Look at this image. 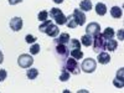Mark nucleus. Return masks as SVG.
I'll use <instances>...</instances> for the list:
<instances>
[{"mask_svg": "<svg viewBox=\"0 0 124 93\" xmlns=\"http://www.w3.org/2000/svg\"><path fill=\"white\" fill-rule=\"evenodd\" d=\"M37 19L40 20L41 23L46 21V20L48 19V11H47V10H42V11H40L39 15H37Z\"/></svg>", "mask_w": 124, "mask_h": 93, "instance_id": "obj_23", "label": "nucleus"}, {"mask_svg": "<svg viewBox=\"0 0 124 93\" xmlns=\"http://www.w3.org/2000/svg\"><path fill=\"white\" fill-rule=\"evenodd\" d=\"M77 48H81V42L79 40L77 39H70L68 41V50H77Z\"/></svg>", "mask_w": 124, "mask_h": 93, "instance_id": "obj_15", "label": "nucleus"}, {"mask_svg": "<svg viewBox=\"0 0 124 93\" xmlns=\"http://www.w3.org/2000/svg\"><path fill=\"white\" fill-rule=\"evenodd\" d=\"M110 15H112V17H114V19H120L122 15H123L122 8H119V6H113V8L110 9Z\"/></svg>", "mask_w": 124, "mask_h": 93, "instance_id": "obj_13", "label": "nucleus"}, {"mask_svg": "<svg viewBox=\"0 0 124 93\" xmlns=\"http://www.w3.org/2000/svg\"><path fill=\"white\" fill-rule=\"evenodd\" d=\"M3 61H4V55H3L1 51H0V65L3 63Z\"/></svg>", "mask_w": 124, "mask_h": 93, "instance_id": "obj_32", "label": "nucleus"}, {"mask_svg": "<svg viewBox=\"0 0 124 93\" xmlns=\"http://www.w3.org/2000/svg\"><path fill=\"white\" fill-rule=\"evenodd\" d=\"M36 37L34 36V35H26V37H25V41L27 44H35L36 42Z\"/></svg>", "mask_w": 124, "mask_h": 93, "instance_id": "obj_27", "label": "nucleus"}, {"mask_svg": "<svg viewBox=\"0 0 124 93\" xmlns=\"http://www.w3.org/2000/svg\"><path fill=\"white\" fill-rule=\"evenodd\" d=\"M117 47H118V42H117L116 40L110 39V40H107V41H106V50H108V51H114V50H117Z\"/></svg>", "mask_w": 124, "mask_h": 93, "instance_id": "obj_16", "label": "nucleus"}, {"mask_svg": "<svg viewBox=\"0 0 124 93\" xmlns=\"http://www.w3.org/2000/svg\"><path fill=\"white\" fill-rule=\"evenodd\" d=\"M51 24H52V21L47 19L46 21H42V24H41V25H40V27H39V30L41 31V32H44V34H45V31L47 30V27H48Z\"/></svg>", "mask_w": 124, "mask_h": 93, "instance_id": "obj_24", "label": "nucleus"}, {"mask_svg": "<svg viewBox=\"0 0 124 93\" xmlns=\"http://www.w3.org/2000/svg\"><path fill=\"white\" fill-rule=\"evenodd\" d=\"M81 45H83V46H86V47H89V46H92V44H93V37L92 36H89V35H83L81 37Z\"/></svg>", "mask_w": 124, "mask_h": 93, "instance_id": "obj_12", "label": "nucleus"}, {"mask_svg": "<svg viewBox=\"0 0 124 93\" xmlns=\"http://www.w3.org/2000/svg\"><path fill=\"white\" fill-rule=\"evenodd\" d=\"M123 72H124V68H119V71L117 72V77H118V78L124 79V78H123Z\"/></svg>", "mask_w": 124, "mask_h": 93, "instance_id": "obj_29", "label": "nucleus"}, {"mask_svg": "<svg viewBox=\"0 0 124 93\" xmlns=\"http://www.w3.org/2000/svg\"><path fill=\"white\" fill-rule=\"evenodd\" d=\"M54 3H56V4H61V3H63V0H54Z\"/></svg>", "mask_w": 124, "mask_h": 93, "instance_id": "obj_33", "label": "nucleus"}, {"mask_svg": "<svg viewBox=\"0 0 124 93\" xmlns=\"http://www.w3.org/2000/svg\"><path fill=\"white\" fill-rule=\"evenodd\" d=\"M55 54L61 61H65L70 55V50L66 45H55Z\"/></svg>", "mask_w": 124, "mask_h": 93, "instance_id": "obj_5", "label": "nucleus"}, {"mask_svg": "<svg viewBox=\"0 0 124 93\" xmlns=\"http://www.w3.org/2000/svg\"><path fill=\"white\" fill-rule=\"evenodd\" d=\"M106 39L103 37L102 34H98L97 36H94V39H93V51L98 55L99 52H102L103 50H106Z\"/></svg>", "mask_w": 124, "mask_h": 93, "instance_id": "obj_2", "label": "nucleus"}, {"mask_svg": "<svg viewBox=\"0 0 124 93\" xmlns=\"http://www.w3.org/2000/svg\"><path fill=\"white\" fill-rule=\"evenodd\" d=\"M102 35H103V37H104L106 40H110V39L114 37V30H113L112 27H107Z\"/></svg>", "mask_w": 124, "mask_h": 93, "instance_id": "obj_20", "label": "nucleus"}, {"mask_svg": "<svg viewBox=\"0 0 124 93\" xmlns=\"http://www.w3.org/2000/svg\"><path fill=\"white\" fill-rule=\"evenodd\" d=\"M96 13H97L99 16L106 15V13H107V6H106V4H103V3H98V4L96 5Z\"/></svg>", "mask_w": 124, "mask_h": 93, "instance_id": "obj_17", "label": "nucleus"}, {"mask_svg": "<svg viewBox=\"0 0 124 93\" xmlns=\"http://www.w3.org/2000/svg\"><path fill=\"white\" fill-rule=\"evenodd\" d=\"M17 63H19V66L21 68H30L31 66H32V63H34V58L31 57L30 55H27V54H23V55L19 56Z\"/></svg>", "mask_w": 124, "mask_h": 93, "instance_id": "obj_4", "label": "nucleus"}, {"mask_svg": "<svg viewBox=\"0 0 124 93\" xmlns=\"http://www.w3.org/2000/svg\"><path fill=\"white\" fill-rule=\"evenodd\" d=\"M96 67H97V62L93 58L88 57V58H86L83 62H82L81 70L83 72H86V73H92V72H94Z\"/></svg>", "mask_w": 124, "mask_h": 93, "instance_id": "obj_3", "label": "nucleus"}, {"mask_svg": "<svg viewBox=\"0 0 124 93\" xmlns=\"http://www.w3.org/2000/svg\"><path fill=\"white\" fill-rule=\"evenodd\" d=\"M113 85H114L116 87H118V88H123V86H124V79H120V78L116 77V79L113 81Z\"/></svg>", "mask_w": 124, "mask_h": 93, "instance_id": "obj_26", "label": "nucleus"}, {"mask_svg": "<svg viewBox=\"0 0 124 93\" xmlns=\"http://www.w3.org/2000/svg\"><path fill=\"white\" fill-rule=\"evenodd\" d=\"M62 68H65L66 71H68L71 75H78L81 70H79V65L76 58L73 57H67L65 61H63V65H62Z\"/></svg>", "mask_w": 124, "mask_h": 93, "instance_id": "obj_1", "label": "nucleus"}, {"mask_svg": "<svg viewBox=\"0 0 124 93\" xmlns=\"http://www.w3.org/2000/svg\"><path fill=\"white\" fill-rule=\"evenodd\" d=\"M68 41H70V35L67 32H62V34H60L58 37L55 39L54 42H55V45H66V44H68Z\"/></svg>", "mask_w": 124, "mask_h": 93, "instance_id": "obj_9", "label": "nucleus"}, {"mask_svg": "<svg viewBox=\"0 0 124 93\" xmlns=\"http://www.w3.org/2000/svg\"><path fill=\"white\" fill-rule=\"evenodd\" d=\"M118 39H119L120 41L124 40V37H123V29H120V30L118 31Z\"/></svg>", "mask_w": 124, "mask_h": 93, "instance_id": "obj_31", "label": "nucleus"}, {"mask_svg": "<svg viewBox=\"0 0 124 93\" xmlns=\"http://www.w3.org/2000/svg\"><path fill=\"white\" fill-rule=\"evenodd\" d=\"M26 76H27L29 79H35L39 76V70L37 68H30V70H27Z\"/></svg>", "mask_w": 124, "mask_h": 93, "instance_id": "obj_19", "label": "nucleus"}, {"mask_svg": "<svg viewBox=\"0 0 124 93\" xmlns=\"http://www.w3.org/2000/svg\"><path fill=\"white\" fill-rule=\"evenodd\" d=\"M79 8L82 11H89V10H92V1L91 0H82V1L79 3Z\"/></svg>", "mask_w": 124, "mask_h": 93, "instance_id": "obj_14", "label": "nucleus"}, {"mask_svg": "<svg viewBox=\"0 0 124 93\" xmlns=\"http://www.w3.org/2000/svg\"><path fill=\"white\" fill-rule=\"evenodd\" d=\"M10 29L13 31H20L23 29V19L19 17V16H15L10 20Z\"/></svg>", "mask_w": 124, "mask_h": 93, "instance_id": "obj_8", "label": "nucleus"}, {"mask_svg": "<svg viewBox=\"0 0 124 93\" xmlns=\"http://www.w3.org/2000/svg\"><path fill=\"white\" fill-rule=\"evenodd\" d=\"M66 25L68 26V29H76L78 25H77V23H76V19L73 17V15H68L67 16V23H66Z\"/></svg>", "mask_w": 124, "mask_h": 93, "instance_id": "obj_18", "label": "nucleus"}, {"mask_svg": "<svg viewBox=\"0 0 124 93\" xmlns=\"http://www.w3.org/2000/svg\"><path fill=\"white\" fill-rule=\"evenodd\" d=\"M99 30H101V26L98 23H89V25H87V27H86V34L94 37L99 34Z\"/></svg>", "mask_w": 124, "mask_h": 93, "instance_id": "obj_6", "label": "nucleus"}, {"mask_svg": "<svg viewBox=\"0 0 124 93\" xmlns=\"http://www.w3.org/2000/svg\"><path fill=\"white\" fill-rule=\"evenodd\" d=\"M40 45L39 44H32V46L30 47V54L31 55H37L40 52Z\"/></svg>", "mask_w": 124, "mask_h": 93, "instance_id": "obj_25", "label": "nucleus"}, {"mask_svg": "<svg viewBox=\"0 0 124 93\" xmlns=\"http://www.w3.org/2000/svg\"><path fill=\"white\" fill-rule=\"evenodd\" d=\"M73 17L76 19V23L78 26H82V25H85L86 23V15L85 13L82 11V10H78V9H75V11H73Z\"/></svg>", "mask_w": 124, "mask_h": 93, "instance_id": "obj_7", "label": "nucleus"}, {"mask_svg": "<svg viewBox=\"0 0 124 93\" xmlns=\"http://www.w3.org/2000/svg\"><path fill=\"white\" fill-rule=\"evenodd\" d=\"M8 77V72L5 70H0V82L1 81H5Z\"/></svg>", "mask_w": 124, "mask_h": 93, "instance_id": "obj_28", "label": "nucleus"}, {"mask_svg": "<svg viewBox=\"0 0 124 93\" xmlns=\"http://www.w3.org/2000/svg\"><path fill=\"white\" fill-rule=\"evenodd\" d=\"M10 5H16V4H20L21 1H24V0H8Z\"/></svg>", "mask_w": 124, "mask_h": 93, "instance_id": "obj_30", "label": "nucleus"}, {"mask_svg": "<svg viewBox=\"0 0 124 93\" xmlns=\"http://www.w3.org/2000/svg\"><path fill=\"white\" fill-rule=\"evenodd\" d=\"M70 72L68 71H66L65 68H62V71H61V75H60V81H62V82H66V81H68L70 79Z\"/></svg>", "mask_w": 124, "mask_h": 93, "instance_id": "obj_22", "label": "nucleus"}, {"mask_svg": "<svg viewBox=\"0 0 124 93\" xmlns=\"http://www.w3.org/2000/svg\"><path fill=\"white\" fill-rule=\"evenodd\" d=\"M71 56L76 58V60H81L82 57H83V52L81 51V48H77V50H72L71 51Z\"/></svg>", "mask_w": 124, "mask_h": 93, "instance_id": "obj_21", "label": "nucleus"}, {"mask_svg": "<svg viewBox=\"0 0 124 93\" xmlns=\"http://www.w3.org/2000/svg\"><path fill=\"white\" fill-rule=\"evenodd\" d=\"M98 62L101 65H107V63H109L110 62V56H109V54H107V52H99L98 54Z\"/></svg>", "mask_w": 124, "mask_h": 93, "instance_id": "obj_11", "label": "nucleus"}, {"mask_svg": "<svg viewBox=\"0 0 124 93\" xmlns=\"http://www.w3.org/2000/svg\"><path fill=\"white\" fill-rule=\"evenodd\" d=\"M45 34H46V35H48V36H51V37H57V36H58V34H60V29H58V26H57V25L51 24V25L47 27V30L45 31Z\"/></svg>", "mask_w": 124, "mask_h": 93, "instance_id": "obj_10", "label": "nucleus"}]
</instances>
